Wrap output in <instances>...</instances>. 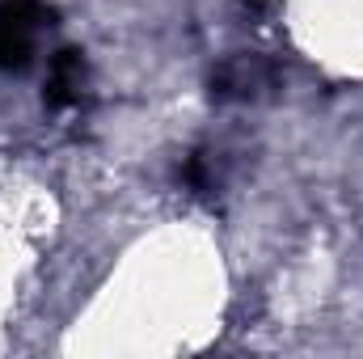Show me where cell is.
Masks as SVG:
<instances>
[{"instance_id": "cell-1", "label": "cell", "mask_w": 363, "mask_h": 359, "mask_svg": "<svg viewBox=\"0 0 363 359\" xmlns=\"http://www.w3.org/2000/svg\"><path fill=\"white\" fill-rule=\"evenodd\" d=\"M271 85H274L271 64H262L258 55H237L211 77V97H220V101H250V97H258Z\"/></svg>"}, {"instance_id": "cell-2", "label": "cell", "mask_w": 363, "mask_h": 359, "mask_svg": "<svg viewBox=\"0 0 363 359\" xmlns=\"http://www.w3.org/2000/svg\"><path fill=\"white\" fill-rule=\"evenodd\" d=\"M81 85H85V60L81 51H60L51 60V77H47V106L64 110L81 97Z\"/></svg>"}, {"instance_id": "cell-3", "label": "cell", "mask_w": 363, "mask_h": 359, "mask_svg": "<svg viewBox=\"0 0 363 359\" xmlns=\"http://www.w3.org/2000/svg\"><path fill=\"white\" fill-rule=\"evenodd\" d=\"M34 34L38 30H30V26H21V21H13V17L0 13V72L30 68V60H34Z\"/></svg>"}]
</instances>
